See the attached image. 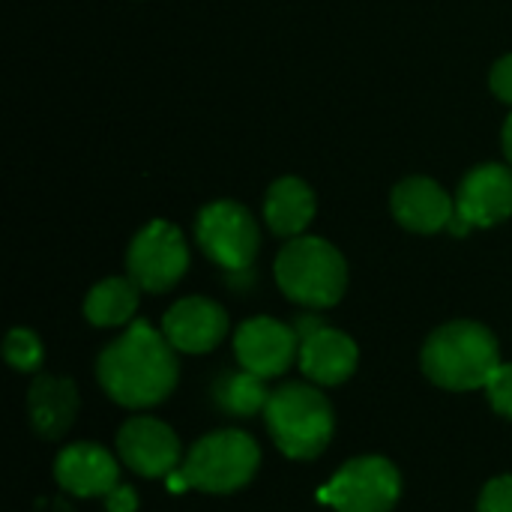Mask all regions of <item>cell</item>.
Instances as JSON below:
<instances>
[{"mask_svg":"<svg viewBox=\"0 0 512 512\" xmlns=\"http://www.w3.org/2000/svg\"><path fill=\"white\" fill-rule=\"evenodd\" d=\"M213 402L219 411L231 414V417H255L267 408L270 393L264 378L246 372L243 366L237 372H225L216 378L213 384Z\"/></svg>","mask_w":512,"mask_h":512,"instance_id":"cell-19","label":"cell"},{"mask_svg":"<svg viewBox=\"0 0 512 512\" xmlns=\"http://www.w3.org/2000/svg\"><path fill=\"white\" fill-rule=\"evenodd\" d=\"M512 216V171L504 165H477L465 174L456 198V216L450 222L453 234H468L471 228H492Z\"/></svg>","mask_w":512,"mask_h":512,"instance_id":"cell-9","label":"cell"},{"mask_svg":"<svg viewBox=\"0 0 512 512\" xmlns=\"http://www.w3.org/2000/svg\"><path fill=\"white\" fill-rule=\"evenodd\" d=\"M504 153H507V159H510L512 165V114L510 120H507V126H504Z\"/></svg>","mask_w":512,"mask_h":512,"instance_id":"cell-25","label":"cell"},{"mask_svg":"<svg viewBox=\"0 0 512 512\" xmlns=\"http://www.w3.org/2000/svg\"><path fill=\"white\" fill-rule=\"evenodd\" d=\"M54 477L66 492L78 498H93V495L105 498L111 489L120 486V465L108 450L81 441V444H69L57 456Z\"/></svg>","mask_w":512,"mask_h":512,"instance_id":"cell-14","label":"cell"},{"mask_svg":"<svg viewBox=\"0 0 512 512\" xmlns=\"http://www.w3.org/2000/svg\"><path fill=\"white\" fill-rule=\"evenodd\" d=\"M162 333L183 354H207L225 339L228 315L207 297H186L165 312Z\"/></svg>","mask_w":512,"mask_h":512,"instance_id":"cell-13","label":"cell"},{"mask_svg":"<svg viewBox=\"0 0 512 512\" xmlns=\"http://www.w3.org/2000/svg\"><path fill=\"white\" fill-rule=\"evenodd\" d=\"M3 354L9 360L12 369L18 372H36L42 366V342L36 333L24 330V327H15L9 336H6V345H3Z\"/></svg>","mask_w":512,"mask_h":512,"instance_id":"cell-20","label":"cell"},{"mask_svg":"<svg viewBox=\"0 0 512 512\" xmlns=\"http://www.w3.org/2000/svg\"><path fill=\"white\" fill-rule=\"evenodd\" d=\"M393 216L408 231L435 234L441 228H450L456 216V201L435 180L408 177L393 189Z\"/></svg>","mask_w":512,"mask_h":512,"instance_id":"cell-15","label":"cell"},{"mask_svg":"<svg viewBox=\"0 0 512 512\" xmlns=\"http://www.w3.org/2000/svg\"><path fill=\"white\" fill-rule=\"evenodd\" d=\"M264 420L279 453L297 462L318 459L336 432L333 405L312 384H285L270 393Z\"/></svg>","mask_w":512,"mask_h":512,"instance_id":"cell-3","label":"cell"},{"mask_svg":"<svg viewBox=\"0 0 512 512\" xmlns=\"http://www.w3.org/2000/svg\"><path fill=\"white\" fill-rule=\"evenodd\" d=\"M105 510L108 512H135L138 510V495L129 486H117L105 495Z\"/></svg>","mask_w":512,"mask_h":512,"instance_id":"cell-24","label":"cell"},{"mask_svg":"<svg viewBox=\"0 0 512 512\" xmlns=\"http://www.w3.org/2000/svg\"><path fill=\"white\" fill-rule=\"evenodd\" d=\"M402 495V477L393 462L363 456L342 465V471L321 492L336 512H390Z\"/></svg>","mask_w":512,"mask_h":512,"instance_id":"cell-8","label":"cell"},{"mask_svg":"<svg viewBox=\"0 0 512 512\" xmlns=\"http://www.w3.org/2000/svg\"><path fill=\"white\" fill-rule=\"evenodd\" d=\"M486 393H489L492 408H495L501 417L512 420V363H501V366L495 369V375H492L489 384H486Z\"/></svg>","mask_w":512,"mask_h":512,"instance_id":"cell-21","label":"cell"},{"mask_svg":"<svg viewBox=\"0 0 512 512\" xmlns=\"http://www.w3.org/2000/svg\"><path fill=\"white\" fill-rule=\"evenodd\" d=\"M138 291L141 288L132 279H120V276H111V279L93 285L87 300H84L87 321L96 324V327H120V324H126L138 309Z\"/></svg>","mask_w":512,"mask_h":512,"instance_id":"cell-18","label":"cell"},{"mask_svg":"<svg viewBox=\"0 0 512 512\" xmlns=\"http://www.w3.org/2000/svg\"><path fill=\"white\" fill-rule=\"evenodd\" d=\"M264 219L279 237H303L315 219V192L300 177L276 180L264 201Z\"/></svg>","mask_w":512,"mask_h":512,"instance_id":"cell-17","label":"cell"},{"mask_svg":"<svg viewBox=\"0 0 512 512\" xmlns=\"http://www.w3.org/2000/svg\"><path fill=\"white\" fill-rule=\"evenodd\" d=\"M276 282L282 294L309 309L336 306L348 288L342 252L321 237H291L276 258Z\"/></svg>","mask_w":512,"mask_h":512,"instance_id":"cell-4","label":"cell"},{"mask_svg":"<svg viewBox=\"0 0 512 512\" xmlns=\"http://www.w3.org/2000/svg\"><path fill=\"white\" fill-rule=\"evenodd\" d=\"M492 90H495L498 99H504V102L512 105V54L501 57L495 63V69H492Z\"/></svg>","mask_w":512,"mask_h":512,"instance_id":"cell-23","label":"cell"},{"mask_svg":"<svg viewBox=\"0 0 512 512\" xmlns=\"http://www.w3.org/2000/svg\"><path fill=\"white\" fill-rule=\"evenodd\" d=\"M294 330L300 336L297 363L312 384L336 387L354 375L360 348L354 345V339L348 333L327 327L321 318H300Z\"/></svg>","mask_w":512,"mask_h":512,"instance_id":"cell-10","label":"cell"},{"mask_svg":"<svg viewBox=\"0 0 512 512\" xmlns=\"http://www.w3.org/2000/svg\"><path fill=\"white\" fill-rule=\"evenodd\" d=\"M261 465V450L252 435L240 429H222L204 435L183 459V477L192 489L207 495H231L243 489Z\"/></svg>","mask_w":512,"mask_h":512,"instance_id":"cell-5","label":"cell"},{"mask_svg":"<svg viewBox=\"0 0 512 512\" xmlns=\"http://www.w3.org/2000/svg\"><path fill=\"white\" fill-rule=\"evenodd\" d=\"M177 348L147 321H132L96 363L102 390L123 408H153L177 387Z\"/></svg>","mask_w":512,"mask_h":512,"instance_id":"cell-1","label":"cell"},{"mask_svg":"<svg viewBox=\"0 0 512 512\" xmlns=\"http://www.w3.org/2000/svg\"><path fill=\"white\" fill-rule=\"evenodd\" d=\"M27 414H30L33 429L42 438H48V441L63 438L69 432V426L75 423V414H78L75 384L66 378L39 375L27 393Z\"/></svg>","mask_w":512,"mask_h":512,"instance_id":"cell-16","label":"cell"},{"mask_svg":"<svg viewBox=\"0 0 512 512\" xmlns=\"http://www.w3.org/2000/svg\"><path fill=\"white\" fill-rule=\"evenodd\" d=\"M480 512H512V477H498L483 489Z\"/></svg>","mask_w":512,"mask_h":512,"instance_id":"cell-22","label":"cell"},{"mask_svg":"<svg viewBox=\"0 0 512 512\" xmlns=\"http://www.w3.org/2000/svg\"><path fill=\"white\" fill-rule=\"evenodd\" d=\"M498 366V339L477 321H450L423 345V372L444 390H480Z\"/></svg>","mask_w":512,"mask_h":512,"instance_id":"cell-2","label":"cell"},{"mask_svg":"<svg viewBox=\"0 0 512 512\" xmlns=\"http://www.w3.org/2000/svg\"><path fill=\"white\" fill-rule=\"evenodd\" d=\"M120 462L138 477L156 480L171 477L180 468V441L177 435L153 417H132L117 432Z\"/></svg>","mask_w":512,"mask_h":512,"instance_id":"cell-12","label":"cell"},{"mask_svg":"<svg viewBox=\"0 0 512 512\" xmlns=\"http://www.w3.org/2000/svg\"><path fill=\"white\" fill-rule=\"evenodd\" d=\"M195 240L213 264H219L231 273H243L252 267V261L258 255L261 231L243 204L216 201L198 213Z\"/></svg>","mask_w":512,"mask_h":512,"instance_id":"cell-6","label":"cell"},{"mask_svg":"<svg viewBox=\"0 0 512 512\" xmlns=\"http://www.w3.org/2000/svg\"><path fill=\"white\" fill-rule=\"evenodd\" d=\"M234 354L240 366L258 378H279L300 354V336L294 327L276 318H249L234 336Z\"/></svg>","mask_w":512,"mask_h":512,"instance_id":"cell-11","label":"cell"},{"mask_svg":"<svg viewBox=\"0 0 512 512\" xmlns=\"http://www.w3.org/2000/svg\"><path fill=\"white\" fill-rule=\"evenodd\" d=\"M189 267V246L177 225L165 219H153L144 225L129 252H126V270L129 279L150 294H162L174 288Z\"/></svg>","mask_w":512,"mask_h":512,"instance_id":"cell-7","label":"cell"}]
</instances>
